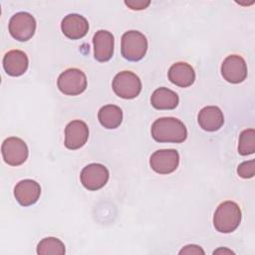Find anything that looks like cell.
I'll use <instances>...</instances> for the list:
<instances>
[{"label":"cell","mask_w":255,"mask_h":255,"mask_svg":"<svg viewBox=\"0 0 255 255\" xmlns=\"http://www.w3.org/2000/svg\"><path fill=\"white\" fill-rule=\"evenodd\" d=\"M8 29L14 39L21 42L28 41L36 30L35 18L27 12H18L11 17Z\"/></svg>","instance_id":"obj_6"},{"label":"cell","mask_w":255,"mask_h":255,"mask_svg":"<svg viewBox=\"0 0 255 255\" xmlns=\"http://www.w3.org/2000/svg\"><path fill=\"white\" fill-rule=\"evenodd\" d=\"M109 170L101 163H91L81 172V182L89 190H98L106 185L109 180Z\"/></svg>","instance_id":"obj_8"},{"label":"cell","mask_w":255,"mask_h":255,"mask_svg":"<svg viewBox=\"0 0 255 255\" xmlns=\"http://www.w3.org/2000/svg\"><path fill=\"white\" fill-rule=\"evenodd\" d=\"M94 57L99 62H107L114 55L115 40L111 32L99 30L93 38Z\"/></svg>","instance_id":"obj_12"},{"label":"cell","mask_w":255,"mask_h":255,"mask_svg":"<svg viewBox=\"0 0 255 255\" xmlns=\"http://www.w3.org/2000/svg\"><path fill=\"white\" fill-rule=\"evenodd\" d=\"M89 128L80 120L70 122L65 128V146L69 149H78L88 140Z\"/></svg>","instance_id":"obj_11"},{"label":"cell","mask_w":255,"mask_h":255,"mask_svg":"<svg viewBox=\"0 0 255 255\" xmlns=\"http://www.w3.org/2000/svg\"><path fill=\"white\" fill-rule=\"evenodd\" d=\"M66 252L64 243L56 237H46L37 246L39 255H64Z\"/></svg>","instance_id":"obj_20"},{"label":"cell","mask_w":255,"mask_h":255,"mask_svg":"<svg viewBox=\"0 0 255 255\" xmlns=\"http://www.w3.org/2000/svg\"><path fill=\"white\" fill-rule=\"evenodd\" d=\"M179 254H204V251L197 245H186L179 251Z\"/></svg>","instance_id":"obj_24"},{"label":"cell","mask_w":255,"mask_h":255,"mask_svg":"<svg viewBox=\"0 0 255 255\" xmlns=\"http://www.w3.org/2000/svg\"><path fill=\"white\" fill-rule=\"evenodd\" d=\"M40 194V184L32 179L21 180L14 187V196L22 206H29L36 203Z\"/></svg>","instance_id":"obj_13"},{"label":"cell","mask_w":255,"mask_h":255,"mask_svg":"<svg viewBox=\"0 0 255 255\" xmlns=\"http://www.w3.org/2000/svg\"><path fill=\"white\" fill-rule=\"evenodd\" d=\"M29 65L27 55L21 50H11L3 58V68L5 72L12 77L23 75Z\"/></svg>","instance_id":"obj_15"},{"label":"cell","mask_w":255,"mask_h":255,"mask_svg":"<svg viewBox=\"0 0 255 255\" xmlns=\"http://www.w3.org/2000/svg\"><path fill=\"white\" fill-rule=\"evenodd\" d=\"M254 172H255V161L253 159L244 161L238 165L237 173L242 178H251L254 176Z\"/></svg>","instance_id":"obj_22"},{"label":"cell","mask_w":255,"mask_h":255,"mask_svg":"<svg viewBox=\"0 0 255 255\" xmlns=\"http://www.w3.org/2000/svg\"><path fill=\"white\" fill-rule=\"evenodd\" d=\"M255 151V131L253 128H248L240 133L238 152L241 155L252 154Z\"/></svg>","instance_id":"obj_21"},{"label":"cell","mask_w":255,"mask_h":255,"mask_svg":"<svg viewBox=\"0 0 255 255\" xmlns=\"http://www.w3.org/2000/svg\"><path fill=\"white\" fill-rule=\"evenodd\" d=\"M63 34L72 40L81 39L88 33V20L79 14H69L64 17L61 23Z\"/></svg>","instance_id":"obj_14"},{"label":"cell","mask_w":255,"mask_h":255,"mask_svg":"<svg viewBox=\"0 0 255 255\" xmlns=\"http://www.w3.org/2000/svg\"><path fill=\"white\" fill-rule=\"evenodd\" d=\"M2 156L6 163L17 166L24 163L28 157V147L25 141L19 137L6 138L1 146Z\"/></svg>","instance_id":"obj_7"},{"label":"cell","mask_w":255,"mask_h":255,"mask_svg":"<svg viewBox=\"0 0 255 255\" xmlns=\"http://www.w3.org/2000/svg\"><path fill=\"white\" fill-rule=\"evenodd\" d=\"M241 222V210L237 203L224 201L219 204L213 216V225L218 232H233Z\"/></svg>","instance_id":"obj_2"},{"label":"cell","mask_w":255,"mask_h":255,"mask_svg":"<svg viewBox=\"0 0 255 255\" xmlns=\"http://www.w3.org/2000/svg\"><path fill=\"white\" fill-rule=\"evenodd\" d=\"M98 119L101 125L109 129L117 128L123 122V111L115 105H107L100 109Z\"/></svg>","instance_id":"obj_19"},{"label":"cell","mask_w":255,"mask_h":255,"mask_svg":"<svg viewBox=\"0 0 255 255\" xmlns=\"http://www.w3.org/2000/svg\"><path fill=\"white\" fill-rule=\"evenodd\" d=\"M113 90L117 96L123 99H133L141 91V82L132 72L123 71L116 75L113 80Z\"/></svg>","instance_id":"obj_4"},{"label":"cell","mask_w":255,"mask_h":255,"mask_svg":"<svg viewBox=\"0 0 255 255\" xmlns=\"http://www.w3.org/2000/svg\"><path fill=\"white\" fill-rule=\"evenodd\" d=\"M125 4L132 10H142V9H145L150 4V1H142V0L125 1Z\"/></svg>","instance_id":"obj_23"},{"label":"cell","mask_w":255,"mask_h":255,"mask_svg":"<svg viewBox=\"0 0 255 255\" xmlns=\"http://www.w3.org/2000/svg\"><path fill=\"white\" fill-rule=\"evenodd\" d=\"M122 55L130 62L141 60L147 51V40L145 36L135 30L126 32L122 37Z\"/></svg>","instance_id":"obj_3"},{"label":"cell","mask_w":255,"mask_h":255,"mask_svg":"<svg viewBox=\"0 0 255 255\" xmlns=\"http://www.w3.org/2000/svg\"><path fill=\"white\" fill-rule=\"evenodd\" d=\"M198 124L204 130H218L224 124L223 113L216 106L204 107L198 114Z\"/></svg>","instance_id":"obj_16"},{"label":"cell","mask_w":255,"mask_h":255,"mask_svg":"<svg viewBox=\"0 0 255 255\" xmlns=\"http://www.w3.org/2000/svg\"><path fill=\"white\" fill-rule=\"evenodd\" d=\"M151 135L158 142L180 143L186 139L187 129L178 119L165 117L154 121L151 126Z\"/></svg>","instance_id":"obj_1"},{"label":"cell","mask_w":255,"mask_h":255,"mask_svg":"<svg viewBox=\"0 0 255 255\" xmlns=\"http://www.w3.org/2000/svg\"><path fill=\"white\" fill-rule=\"evenodd\" d=\"M221 75L228 83L239 84L247 77V65L245 60L238 55L226 57L221 65Z\"/></svg>","instance_id":"obj_10"},{"label":"cell","mask_w":255,"mask_h":255,"mask_svg":"<svg viewBox=\"0 0 255 255\" xmlns=\"http://www.w3.org/2000/svg\"><path fill=\"white\" fill-rule=\"evenodd\" d=\"M178 102L177 94L164 87L156 89L150 98L151 106L156 110H173L177 107Z\"/></svg>","instance_id":"obj_18"},{"label":"cell","mask_w":255,"mask_h":255,"mask_svg":"<svg viewBox=\"0 0 255 255\" xmlns=\"http://www.w3.org/2000/svg\"><path fill=\"white\" fill-rule=\"evenodd\" d=\"M233 253L232 251H230V250H228V249H222V248H220V249H218V250H215L214 252H213V254H219V253Z\"/></svg>","instance_id":"obj_25"},{"label":"cell","mask_w":255,"mask_h":255,"mask_svg":"<svg viewBox=\"0 0 255 255\" xmlns=\"http://www.w3.org/2000/svg\"><path fill=\"white\" fill-rule=\"evenodd\" d=\"M149 164L155 172L168 174L177 168L179 164V154L175 149H159L151 154Z\"/></svg>","instance_id":"obj_9"},{"label":"cell","mask_w":255,"mask_h":255,"mask_svg":"<svg viewBox=\"0 0 255 255\" xmlns=\"http://www.w3.org/2000/svg\"><path fill=\"white\" fill-rule=\"evenodd\" d=\"M57 85L63 94L68 96H77L86 90L87 78L81 70L70 68L59 76Z\"/></svg>","instance_id":"obj_5"},{"label":"cell","mask_w":255,"mask_h":255,"mask_svg":"<svg viewBox=\"0 0 255 255\" xmlns=\"http://www.w3.org/2000/svg\"><path fill=\"white\" fill-rule=\"evenodd\" d=\"M168 79L172 84L181 88H186L194 83L195 72L189 64L178 62L169 68Z\"/></svg>","instance_id":"obj_17"}]
</instances>
